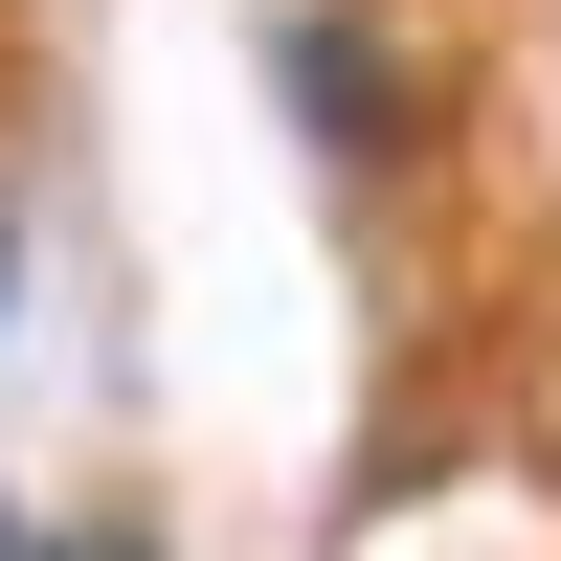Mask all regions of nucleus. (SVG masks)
Wrapping results in <instances>:
<instances>
[{"mask_svg":"<svg viewBox=\"0 0 561 561\" xmlns=\"http://www.w3.org/2000/svg\"><path fill=\"white\" fill-rule=\"evenodd\" d=\"M293 68H314V113H337V158H382V45H359V23H293Z\"/></svg>","mask_w":561,"mask_h":561,"instance_id":"nucleus-1","label":"nucleus"},{"mask_svg":"<svg viewBox=\"0 0 561 561\" xmlns=\"http://www.w3.org/2000/svg\"><path fill=\"white\" fill-rule=\"evenodd\" d=\"M23 561H135V539H23Z\"/></svg>","mask_w":561,"mask_h":561,"instance_id":"nucleus-2","label":"nucleus"}]
</instances>
